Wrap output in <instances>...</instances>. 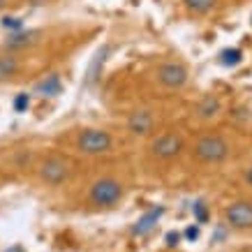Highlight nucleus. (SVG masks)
<instances>
[{
  "label": "nucleus",
  "instance_id": "nucleus-1",
  "mask_svg": "<svg viewBox=\"0 0 252 252\" xmlns=\"http://www.w3.org/2000/svg\"><path fill=\"white\" fill-rule=\"evenodd\" d=\"M134 188V174L123 160L88 164L79 183L67 192L81 213H109L121 208Z\"/></svg>",
  "mask_w": 252,
  "mask_h": 252
},
{
  "label": "nucleus",
  "instance_id": "nucleus-2",
  "mask_svg": "<svg viewBox=\"0 0 252 252\" xmlns=\"http://www.w3.org/2000/svg\"><path fill=\"white\" fill-rule=\"evenodd\" d=\"M56 146L65 148L84 164H102V162L123 160L125 151L132 146L125 139L118 125H102V123H77L69 125L54 141Z\"/></svg>",
  "mask_w": 252,
  "mask_h": 252
},
{
  "label": "nucleus",
  "instance_id": "nucleus-3",
  "mask_svg": "<svg viewBox=\"0 0 252 252\" xmlns=\"http://www.w3.org/2000/svg\"><path fill=\"white\" fill-rule=\"evenodd\" d=\"M190 125L171 121L151 139L139 144V164L146 176L162 178L174 174L178 167L188 164V148H190Z\"/></svg>",
  "mask_w": 252,
  "mask_h": 252
},
{
  "label": "nucleus",
  "instance_id": "nucleus-4",
  "mask_svg": "<svg viewBox=\"0 0 252 252\" xmlns=\"http://www.w3.org/2000/svg\"><path fill=\"white\" fill-rule=\"evenodd\" d=\"M241 155V139L236 132H229L215 125V127H201L192 130L190 148H188V164L197 171H213L236 162Z\"/></svg>",
  "mask_w": 252,
  "mask_h": 252
},
{
  "label": "nucleus",
  "instance_id": "nucleus-5",
  "mask_svg": "<svg viewBox=\"0 0 252 252\" xmlns=\"http://www.w3.org/2000/svg\"><path fill=\"white\" fill-rule=\"evenodd\" d=\"M86 167L88 164H84L72 153H67L65 148L54 144L46 146V148H39L28 178L42 190L69 192L79 183V178L84 176Z\"/></svg>",
  "mask_w": 252,
  "mask_h": 252
},
{
  "label": "nucleus",
  "instance_id": "nucleus-6",
  "mask_svg": "<svg viewBox=\"0 0 252 252\" xmlns=\"http://www.w3.org/2000/svg\"><path fill=\"white\" fill-rule=\"evenodd\" d=\"M174 121L169 114L167 99H139L130 107H125L118 118V130L125 134V139L130 141V146L144 144L146 139H151L155 132H160L164 125Z\"/></svg>",
  "mask_w": 252,
  "mask_h": 252
},
{
  "label": "nucleus",
  "instance_id": "nucleus-7",
  "mask_svg": "<svg viewBox=\"0 0 252 252\" xmlns=\"http://www.w3.org/2000/svg\"><path fill=\"white\" fill-rule=\"evenodd\" d=\"M144 81L158 99L183 97L192 88V67L181 56L164 54L146 65Z\"/></svg>",
  "mask_w": 252,
  "mask_h": 252
},
{
  "label": "nucleus",
  "instance_id": "nucleus-8",
  "mask_svg": "<svg viewBox=\"0 0 252 252\" xmlns=\"http://www.w3.org/2000/svg\"><path fill=\"white\" fill-rule=\"evenodd\" d=\"M227 114V102L218 93H204L197 99H192L188 109V125L190 130H201V127H215Z\"/></svg>",
  "mask_w": 252,
  "mask_h": 252
},
{
  "label": "nucleus",
  "instance_id": "nucleus-9",
  "mask_svg": "<svg viewBox=\"0 0 252 252\" xmlns=\"http://www.w3.org/2000/svg\"><path fill=\"white\" fill-rule=\"evenodd\" d=\"M220 222L222 227L238 234H248L252 231V194L250 192H241L236 197L227 199L220 204Z\"/></svg>",
  "mask_w": 252,
  "mask_h": 252
},
{
  "label": "nucleus",
  "instance_id": "nucleus-10",
  "mask_svg": "<svg viewBox=\"0 0 252 252\" xmlns=\"http://www.w3.org/2000/svg\"><path fill=\"white\" fill-rule=\"evenodd\" d=\"M46 42H49V31L46 28H28V31H19L7 35L0 46L9 49V51H16V54L35 56Z\"/></svg>",
  "mask_w": 252,
  "mask_h": 252
},
{
  "label": "nucleus",
  "instance_id": "nucleus-11",
  "mask_svg": "<svg viewBox=\"0 0 252 252\" xmlns=\"http://www.w3.org/2000/svg\"><path fill=\"white\" fill-rule=\"evenodd\" d=\"M31 58L32 56L28 54H16V51H9V49L0 46V86L21 81L28 74Z\"/></svg>",
  "mask_w": 252,
  "mask_h": 252
},
{
  "label": "nucleus",
  "instance_id": "nucleus-12",
  "mask_svg": "<svg viewBox=\"0 0 252 252\" xmlns=\"http://www.w3.org/2000/svg\"><path fill=\"white\" fill-rule=\"evenodd\" d=\"M227 0H178L185 16L190 19H208L224 7Z\"/></svg>",
  "mask_w": 252,
  "mask_h": 252
},
{
  "label": "nucleus",
  "instance_id": "nucleus-13",
  "mask_svg": "<svg viewBox=\"0 0 252 252\" xmlns=\"http://www.w3.org/2000/svg\"><path fill=\"white\" fill-rule=\"evenodd\" d=\"M236 185L243 192H250L252 194V160L238 164V169H236Z\"/></svg>",
  "mask_w": 252,
  "mask_h": 252
},
{
  "label": "nucleus",
  "instance_id": "nucleus-14",
  "mask_svg": "<svg viewBox=\"0 0 252 252\" xmlns=\"http://www.w3.org/2000/svg\"><path fill=\"white\" fill-rule=\"evenodd\" d=\"M54 0H26V5H31V7H44V5H51Z\"/></svg>",
  "mask_w": 252,
  "mask_h": 252
},
{
  "label": "nucleus",
  "instance_id": "nucleus-15",
  "mask_svg": "<svg viewBox=\"0 0 252 252\" xmlns=\"http://www.w3.org/2000/svg\"><path fill=\"white\" fill-rule=\"evenodd\" d=\"M9 5H12V0H0V12H5Z\"/></svg>",
  "mask_w": 252,
  "mask_h": 252
},
{
  "label": "nucleus",
  "instance_id": "nucleus-16",
  "mask_svg": "<svg viewBox=\"0 0 252 252\" xmlns=\"http://www.w3.org/2000/svg\"><path fill=\"white\" fill-rule=\"evenodd\" d=\"M0 183H2V174H0Z\"/></svg>",
  "mask_w": 252,
  "mask_h": 252
}]
</instances>
